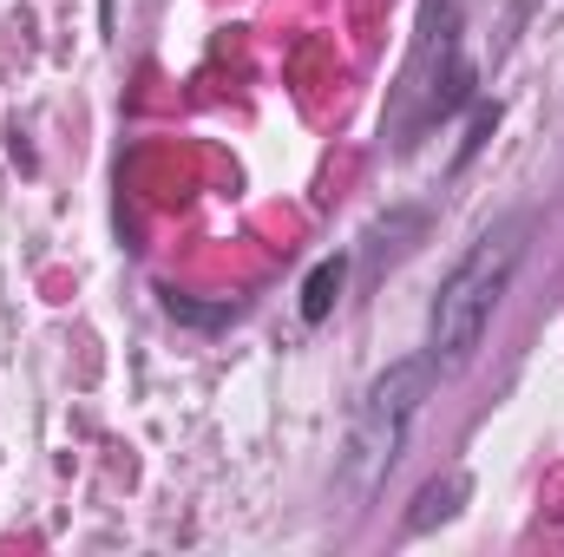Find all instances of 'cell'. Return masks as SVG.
I'll use <instances>...</instances> for the list:
<instances>
[{"instance_id":"obj_4","label":"cell","mask_w":564,"mask_h":557,"mask_svg":"<svg viewBox=\"0 0 564 557\" xmlns=\"http://www.w3.org/2000/svg\"><path fill=\"white\" fill-rule=\"evenodd\" d=\"M459 492H466L459 479H440V485H426V492H421V505H414V518H408V525H414V532H426V525H440V518L453 512V499H459Z\"/></svg>"},{"instance_id":"obj_1","label":"cell","mask_w":564,"mask_h":557,"mask_svg":"<svg viewBox=\"0 0 564 557\" xmlns=\"http://www.w3.org/2000/svg\"><path fill=\"white\" fill-rule=\"evenodd\" d=\"M433 374H440L433 354H401L368 381L355 426H348V452H341V499L348 505H368L388 485V472L408 446V426L421 419L426 394H433Z\"/></svg>"},{"instance_id":"obj_3","label":"cell","mask_w":564,"mask_h":557,"mask_svg":"<svg viewBox=\"0 0 564 557\" xmlns=\"http://www.w3.org/2000/svg\"><path fill=\"white\" fill-rule=\"evenodd\" d=\"M341 282H348V256L315 263L308 282H302V321H328V315H335V302H341Z\"/></svg>"},{"instance_id":"obj_2","label":"cell","mask_w":564,"mask_h":557,"mask_svg":"<svg viewBox=\"0 0 564 557\" xmlns=\"http://www.w3.org/2000/svg\"><path fill=\"white\" fill-rule=\"evenodd\" d=\"M519 256H525V217H506V223H492L453 263V276L440 282L433 315H426V354L440 368H459L479 348V335H486V321H492V308H499L512 270H519Z\"/></svg>"}]
</instances>
